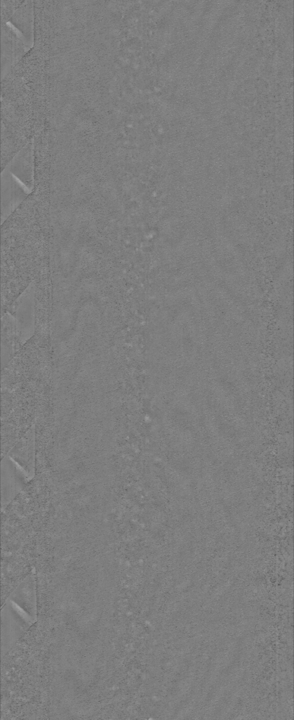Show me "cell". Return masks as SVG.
Listing matches in <instances>:
<instances>
[{
  "label": "cell",
  "instance_id": "obj_2",
  "mask_svg": "<svg viewBox=\"0 0 294 720\" xmlns=\"http://www.w3.org/2000/svg\"><path fill=\"white\" fill-rule=\"evenodd\" d=\"M34 622L25 612L10 600L2 610V641L6 646L14 642Z\"/></svg>",
  "mask_w": 294,
  "mask_h": 720
},
{
  "label": "cell",
  "instance_id": "obj_1",
  "mask_svg": "<svg viewBox=\"0 0 294 720\" xmlns=\"http://www.w3.org/2000/svg\"><path fill=\"white\" fill-rule=\"evenodd\" d=\"M31 192L7 169L1 171V224L27 199Z\"/></svg>",
  "mask_w": 294,
  "mask_h": 720
},
{
  "label": "cell",
  "instance_id": "obj_3",
  "mask_svg": "<svg viewBox=\"0 0 294 720\" xmlns=\"http://www.w3.org/2000/svg\"><path fill=\"white\" fill-rule=\"evenodd\" d=\"M5 168L32 192L34 186V156L31 144L20 150Z\"/></svg>",
  "mask_w": 294,
  "mask_h": 720
},
{
  "label": "cell",
  "instance_id": "obj_4",
  "mask_svg": "<svg viewBox=\"0 0 294 720\" xmlns=\"http://www.w3.org/2000/svg\"><path fill=\"white\" fill-rule=\"evenodd\" d=\"M32 620L36 619V589L33 576L27 577L11 593L9 599Z\"/></svg>",
  "mask_w": 294,
  "mask_h": 720
}]
</instances>
